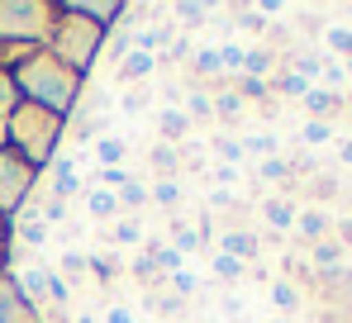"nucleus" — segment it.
Masks as SVG:
<instances>
[{
    "mask_svg": "<svg viewBox=\"0 0 352 323\" xmlns=\"http://www.w3.org/2000/svg\"><path fill=\"white\" fill-rule=\"evenodd\" d=\"M10 76H14V91H19L24 105H38L48 114H58V119H67L81 105V91H86V76L72 71L67 62H58L48 48H34Z\"/></svg>",
    "mask_w": 352,
    "mask_h": 323,
    "instance_id": "f257e3e1",
    "label": "nucleus"
},
{
    "mask_svg": "<svg viewBox=\"0 0 352 323\" xmlns=\"http://www.w3.org/2000/svg\"><path fill=\"white\" fill-rule=\"evenodd\" d=\"M62 124H67V119L48 114V109L19 105L10 119H5V129H10V148L29 162V166H43V162H53V153H58Z\"/></svg>",
    "mask_w": 352,
    "mask_h": 323,
    "instance_id": "f03ea898",
    "label": "nucleus"
},
{
    "mask_svg": "<svg viewBox=\"0 0 352 323\" xmlns=\"http://www.w3.org/2000/svg\"><path fill=\"white\" fill-rule=\"evenodd\" d=\"M58 29V5L48 0H0V43L38 48Z\"/></svg>",
    "mask_w": 352,
    "mask_h": 323,
    "instance_id": "7ed1b4c3",
    "label": "nucleus"
},
{
    "mask_svg": "<svg viewBox=\"0 0 352 323\" xmlns=\"http://www.w3.org/2000/svg\"><path fill=\"white\" fill-rule=\"evenodd\" d=\"M48 53L67 62L72 71H91L100 53H105V29H96V24H86V19H72V14H62L58 10V29H53V38H48Z\"/></svg>",
    "mask_w": 352,
    "mask_h": 323,
    "instance_id": "20e7f679",
    "label": "nucleus"
},
{
    "mask_svg": "<svg viewBox=\"0 0 352 323\" xmlns=\"http://www.w3.org/2000/svg\"><path fill=\"white\" fill-rule=\"evenodd\" d=\"M34 186H38L34 166L19 157L14 148H5V153H0V219H5V214H19V210L29 205Z\"/></svg>",
    "mask_w": 352,
    "mask_h": 323,
    "instance_id": "39448f33",
    "label": "nucleus"
},
{
    "mask_svg": "<svg viewBox=\"0 0 352 323\" xmlns=\"http://www.w3.org/2000/svg\"><path fill=\"white\" fill-rule=\"evenodd\" d=\"M214 252H224V257H234V262H243V267H252V262L262 257V238L248 233V228H229V233L214 238Z\"/></svg>",
    "mask_w": 352,
    "mask_h": 323,
    "instance_id": "423d86ee",
    "label": "nucleus"
},
{
    "mask_svg": "<svg viewBox=\"0 0 352 323\" xmlns=\"http://www.w3.org/2000/svg\"><path fill=\"white\" fill-rule=\"evenodd\" d=\"M295 214H300V205H295L291 195H267V200H262V219H267V228H276V233H291Z\"/></svg>",
    "mask_w": 352,
    "mask_h": 323,
    "instance_id": "0eeeda50",
    "label": "nucleus"
},
{
    "mask_svg": "<svg viewBox=\"0 0 352 323\" xmlns=\"http://www.w3.org/2000/svg\"><path fill=\"white\" fill-rule=\"evenodd\" d=\"M0 323H43L24 300H19V290H14L5 276H0Z\"/></svg>",
    "mask_w": 352,
    "mask_h": 323,
    "instance_id": "6e6552de",
    "label": "nucleus"
},
{
    "mask_svg": "<svg viewBox=\"0 0 352 323\" xmlns=\"http://www.w3.org/2000/svg\"><path fill=\"white\" fill-rule=\"evenodd\" d=\"M53 200H76L81 195V181H76V157H58L53 162Z\"/></svg>",
    "mask_w": 352,
    "mask_h": 323,
    "instance_id": "1a4fd4ad",
    "label": "nucleus"
},
{
    "mask_svg": "<svg viewBox=\"0 0 352 323\" xmlns=\"http://www.w3.org/2000/svg\"><path fill=\"white\" fill-rule=\"evenodd\" d=\"M186 133H190L186 109H157V138H162V143L181 148V143H186Z\"/></svg>",
    "mask_w": 352,
    "mask_h": 323,
    "instance_id": "9d476101",
    "label": "nucleus"
},
{
    "mask_svg": "<svg viewBox=\"0 0 352 323\" xmlns=\"http://www.w3.org/2000/svg\"><path fill=\"white\" fill-rule=\"evenodd\" d=\"M14 233H19V252H38L53 238V228L43 219H14Z\"/></svg>",
    "mask_w": 352,
    "mask_h": 323,
    "instance_id": "9b49d317",
    "label": "nucleus"
},
{
    "mask_svg": "<svg viewBox=\"0 0 352 323\" xmlns=\"http://www.w3.org/2000/svg\"><path fill=\"white\" fill-rule=\"evenodd\" d=\"M86 214L96 219V223H110V219H119V195H110V190H86Z\"/></svg>",
    "mask_w": 352,
    "mask_h": 323,
    "instance_id": "f8f14e48",
    "label": "nucleus"
},
{
    "mask_svg": "<svg viewBox=\"0 0 352 323\" xmlns=\"http://www.w3.org/2000/svg\"><path fill=\"white\" fill-rule=\"evenodd\" d=\"M124 157H129V143L119 133H100L96 138V162L100 166H124Z\"/></svg>",
    "mask_w": 352,
    "mask_h": 323,
    "instance_id": "ddd939ff",
    "label": "nucleus"
},
{
    "mask_svg": "<svg viewBox=\"0 0 352 323\" xmlns=\"http://www.w3.org/2000/svg\"><path fill=\"white\" fill-rule=\"evenodd\" d=\"M148 166H153V171H162L157 181H176V176H181V162H176V148H172V143L148 148Z\"/></svg>",
    "mask_w": 352,
    "mask_h": 323,
    "instance_id": "4468645a",
    "label": "nucleus"
},
{
    "mask_svg": "<svg viewBox=\"0 0 352 323\" xmlns=\"http://www.w3.org/2000/svg\"><path fill=\"white\" fill-rule=\"evenodd\" d=\"M272 67H276L272 48H248V53H243V76H252V81H267Z\"/></svg>",
    "mask_w": 352,
    "mask_h": 323,
    "instance_id": "2eb2a0df",
    "label": "nucleus"
},
{
    "mask_svg": "<svg viewBox=\"0 0 352 323\" xmlns=\"http://www.w3.org/2000/svg\"><path fill=\"white\" fill-rule=\"evenodd\" d=\"M295 228H300L309 243H324V238H329V214H324V210H300V214H295Z\"/></svg>",
    "mask_w": 352,
    "mask_h": 323,
    "instance_id": "dca6fc26",
    "label": "nucleus"
},
{
    "mask_svg": "<svg viewBox=\"0 0 352 323\" xmlns=\"http://www.w3.org/2000/svg\"><path fill=\"white\" fill-rule=\"evenodd\" d=\"M300 100H305V109H309V119H324V114H333V109H338V96H333V91H324V86H309Z\"/></svg>",
    "mask_w": 352,
    "mask_h": 323,
    "instance_id": "f3484780",
    "label": "nucleus"
},
{
    "mask_svg": "<svg viewBox=\"0 0 352 323\" xmlns=\"http://www.w3.org/2000/svg\"><path fill=\"white\" fill-rule=\"evenodd\" d=\"M96 181H100V190L119 195L129 181H138V171H129V166H96Z\"/></svg>",
    "mask_w": 352,
    "mask_h": 323,
    "instance_id": "a211bd4d",
    "label": "nucleus"
},
{
    "mask_svg": "<svg viewBox=\"0 0 352 323\" xmlns=\"http://www.w3.org/2000/svg\"><path fill=\"white\" fill-rule=\"evenodd\" d=\"M172 14L181 19V29H205L210 24V14H214V5H172Z\"/></svg>",
    "mask_w": 352,
    "mask_h": 323,
    "instance_id": "6ab92c4d",
    "label": "nucleus"
},
{
    "mask_svg": "<svg viewBox=\"0 0 352 323\" xmlns=\"http://www.w3.org/2000/svg\"><path fill=\"white\" fill-rule=\"evenodd\" d=\"M243 153H252L257 162H267V157H281V143H276V133H267V129H257L248 143H243Z\"/></svg>",
    "mask_w": 352,
    "mask_h": 323,
    "instance_id": "aec40b11",
    "label": "nucleus"
},
{
    "mask_svg": "<svg viewBox=\"0 0 352 323\" xmlns=\"http://www.w3.org/2000/svg\"><path fill=\"white\" fill-rule=\"evenodd\" d=\"M309 262H314L319 271H329V276H333V271H338V262H343V247L324 238V243H314V247H309Z\"/></svg>",
    "mask_w": 352,
    "mask_h": 323,
    "instance_id": "412c9836",
    "label": "nucleus"
},
{
    "mask_svg": "<svg viewBox=\"0 0 352 323\" xmlns=\"http://www.w3.org/2000/svg\"><path fill=\"white\" fill-rule=\"evenodd\" d=\"M329 138H333L329 119H305V124H300V143H305V148H324Z\"/></svg>",
    "mask_w": 352,
    "mask_h": 323,
    "instance_id": "4be33fe9",
    "label": "nucleus"
},
{
    "mask_svg": "<svg viewBox=\"0 0 352 323\" xmlns=\"http://www.w3.org/2000/svg\"><path fill=\"white\" fill-rule=\"evenodd\" d=\"M257 176H262L267 186H286V181H291V162L286 157H267V162H257Z\"/></svg>",
    "mask_w": 352,
    "mask_h": 323,
    "instance_id": "5701e85b",
    "label": "nucleus"
},
{
    "mask_svg": "<svg viewBox=\"0 0 352 323\" xmlns=\"http://www.w3.org/2000/svg\"><path fill=\"white\" fill-rule=\"evenodd\" d=\"M43 285H48V304H67L72 300V280L58 276L53 267H43Z\"/></svg>",
    "mask_w": 352,
    "mask_h": 323,
    "instance_id": "b1692460",
    "label": "nucleus"
},
{
    "mask_svg": "<svg viewBox=\"0 0 352 323\" xmlns=\"http://www.w3.org/2000/svg\"><path fill=\"white\" fill-rule=\"evenodd\" d=\"M19 105H24V100H19V91H14V76L0 67V119H10Z\"/></svg>",
    "mask_w": 352,
    "mask_h": 323,
    "instance_id": "393cba45",
    "label": "nucleus"
},
{
    "mask_svg": "<svg viewBox=\"0 0 352 323\" xmlns=\"http://www.w3.org/2000/svg\"><path fill=\"white\" fill-rule=\"evenodd\" d=\"M243 43H219V71H229V76H243Z\"/></svg>",
    "mask_w": 352,
    "mask_h": 323,
    "instance_id": "a878e982",
    "label": "nucleus"
},
{
    "mask_svg": "<svg viewBox=\"0 0 352 323\" xmlns=\"http://www.w3.org/2000/svg\"><path fill=\"white\" fill-rule=\"evenodd\" d=\"M214 276H219L224 285H238V280L248 276V267H243V262H234V257H224V252H214Z\"/></svg>",
    "mask_w": 352,
    "mask_h": 323,
    "instance_id": "bb28decb",
    "label": "nucleus"
},
{
    "mask_svg": "<svg viewBox=\"0 0 352 323\" xmlns=\"http://www.w3.org/2000/svg\"><path fill=\"white\" fill-rule=\"evenodd\" d=\"M162 210H176L181 205V181H153V190H148Z\"/></svg>",
    "mask_w": 352,
    "mask_h": 323,
    "instance_id": "cd10ccee",
    "label": "nucleus"
},
{
    "mask_svg": "<svg viewBox=\"0 0 352 323\" xmlns=\"http://www.w3.org/2000/svg\"><path fill=\"white\" fill-rule=\"evenodd\" d=\"M272 304H276V309H286V314L300 309V295H295L291 280H272Z\"/></svg>",
    "mask_w": 352,
    "mask_h": 323,
    "instance_id": "c85d7f7f",
    "label": "nucleus"
},
{
    "mask_svg": "<svg viewBox=\"0 0 352 323\" xmlns=\"http://www.w3.org/2000/svg\"><path fill=\"white\" fill-rule=\"evenodd\" d=\"M148 200H153V195H148V186H143V181H129V186L119 190V210H143Z\"/></svg>",
    "mask_w": 352,
    "mask_h": 323,
    "instance_id": "c756f323",
    "label": "nucleus"
},
{
    "mask_svg": "<svg viewBox=\"0 0 352 323\" xmlns=\"http://www.w3.org/2000/svg\"><path fill=\"white\" fill-rule=\"evenodd\" d=\"M181 109H186V119L195 124V119H214V105H210V96H200V91H190L186 100H181Z\"/></svg>",
    "mask_w": 352,
    "mask_h": 323,
    "instance_id": "7c9ffc66",
    "label": "nucleus"
},
{
    "mask_svg": "<svg viewBox=\"0 0 352 323\" xmlns=\"http://www.w3.org/2000/svg\"><path fill=\"white\" fill-rule=\"evenodd\" d=\"M214 157L224 162V166H243L248 153H243V143H238V138H214Z\"/></svg>",
    "mask_w": 352,
    "mask_h": 323,
    "instance_id": "2f4dec72",
    "label": "nucleus"
},
{
    "mask_svg": "<svg viewBox=\"0 0 352 323\" xmlns=\"http://www.w3.org/2000/svg\"><path fill=\"white\" fill-rule=\"evenodd\" d=\"M190 67H195V76H219V43H210V48H200Z\"/></svg>",
    "mask_w": 352,
    "mask_h": 323,
    "instance_id": "473e14b6",
    "label": "nucleus"
},
{
    "mask_svg": "<svg viewBox=\"0 0 352 323\" xmlns=\"http://www.w3.org/2000/svg\"><path fill=\"white\" fill-rule=\"evenodd\" d=\"M110 238H115V243H124V247H138V243H148V238H143V223H138V219H124V223H119Z\"/></svg>",
    "mask_w": 352,
    "mask_h": 323,
    "instance_id": "72a5a7b5",
    "label": "nucleus"
},
{
    "mask_svg": "<svg viewBox=\"0 0 352 323\" xmlns=\"http://www.w3.org/2000/svg\"><path fill=\"white\" fill-rule=\"evenodd\" d=\"M86 271H91V252H62V271L58 276L72 280V276H86Z\"/></svg>",
    "mask_w": 352,
    "mask_h": 323,
    "instance_id": "f704fd0d",
    "label": "nucleus"
},
{
    "mask_svg": "<svg viewBox=\"0 0 352 323\" xmlns=\"http://www.w3.org/2000/svg\"><path fill=\"white\" fill-rule=\"evenodd\" d=\"M210 181H214L219 190H234L238 181H243V171H238V166H224V162H214V171H210Z\"/></svg>",
    "mask_w": 352,
    "mask_h": 323,
    "instance_id": "c9c22d12",
    "label": "nucleus"
},
{
    "mask_svg": "<svg viewBox=\"0 0 352 323\" xmlns=\"http://www.w3.org/2000/svg\"><path fill=\"white\" fill-rule=\"evenodd\" d=\"M210 105H214V114H219V119H238V96L234 91H224V96H210Z\"/></svg>",
    "mask_w": 352,
    "mask_h": 323,
    "instance_id": "e433bc0d",
    "label": "nucleus"
},
{
    "mask_svg": "<svg viewBox=\"0 0 352 323\" xmlns=\"http://www.w3.org/2000/svg\"><path fill=\"white\" fill-rule=\"evenodd\" d=\"M324 38H329V48H333V53L352 57V29H338V24H333V29H329Z\"/></svg>",
    "mask_w": 352,
    "mask_h": 323,
    "instance_id": "4c0bfd02",
    "label": "nucleus"
},
{
    "mask_svg": "<svg viewBox=\"0 0 352 323\" xmlns=\"http://www.w3.org/2000/svg\"><path fill=\"white\" fill-rule=\"evenodd\" d=\"M119 109H124L129 119H133V114H143V109H148V91H129V96L119 100Z\"/></svg>",
    "mask_w": 352,
    "mask_h": 323,
    "instance_id": "58836bf2",
    "label": "nucleus"
},
{
    "mask_svg": "<svg viewBox=\"0 0 352 323\" xmlns=\"http://www.w3.org/2000/svg\"><path fill=\"white\" fill-rule=\"evenodd\" d=\"M205 205H210V210H234L238 195H234V190H219V186H214V190L205 195Z\"/></svg>",
    "mask_w": 352,
    "mask_h": 323,
    "instance_id": "ea45409f",
    "label": "nucleus"
},
{
    "mask_svg": "<svg viewBox=\"0 0 352 323\" xmlns=\"http://www.w3.org/2000/svg\"><path fill=\"white\" fill-rule=\"evenodd\" d=\"M172 285H176V295H181V300H190V295H195V285H200V276H190V271H176Z\"/></svg>",
    "mask_w": 352,
    "mask_h": 323,
    "instance_id": "a19ab883",
    "label": "nucleus"
},
{
    "mask_svg": "<svg viewBox=\"0 0 352 323\" xmlns=\"http://www.w3.org/2000/svg\"><path fill=\"white\" fill-rule=\"evenodd\" d=\"M100 323H138V314H133L129 304H110V309L100 314Z\"/></svg>",
    "mask_w": 352,
    "mask_h": 323,
    "instance_id": "79ce46f5",
    "label": "nucleus"
},
{
    "mask_svg": "<svg viewBox=\"0 0 352 323\" xmlns=\"http://www.w3.org/2000/svg\"><path fill=\"white\" fill-rule=\"evenodd\" d=\"M281 91H286V96H305V91H309V81H300V76H286V81H281Z\"/></svg>",
    "mask_w": 352,
    "mask_h": 323,
    "instance_id": "37998d69",
    "label": "nucleus"
},
{
    "mask_svg": "<svg viewBox=\"0 0 352 323\" xmlns=\"http://www.w3.org/2000/svg\"><path fill=\"white\" fill-rule=\"evenodd\" d=\"M267 91V81H252V76H243V96H262Z\"/></svg>",
    "mask_w": 352,
    "mask_h": 323,
    "instance_id": "c03bdc74",
    "label": "nucleus"
},
{
    "mask_svg": "<svg viewBox=\"0 0 352 323\" xmlns=\"http://www.w3.org/2000/svg\"><path fill=\"white\" fill-rule=\"evenodd\" d=\"M338 157H343V162L352 166V138H348V143H338Z\"/></svg>",
    "mask_w": 352,
    "mask_h": 323,
    "instance_id": "a18cd8bd",
    "label": "nucleus"
},
{
    "mask_svg": "<svg viewBox=\"0 0 352 323\" xmlns=\"http://www.w3.org/2000/svg\"><path fill=\"white\" fill-rule=\"evenodd\" d=\"M10 148V129H5V119H0V153Z\"/></svg>",
    "mask_w": 352,
    "mask_h": 323,
    "instance_id": "49530a36",
    "label": "nucleus"
},
{
    "mask_svg": "<svg viewBox=\"0 0 352 323\" xmlns=\"http://www.w3.org/2000/svg\"><path fill=\"white\" fill-rule=\"evenodd\" d=\"M72 323H100V319H96V314H76Z\"/></svg>",
    "mask_w": 352,
    "mask_h": 323,
    "instance_id": "de8ad7c7",
    "label": "nucleus"
},
{
    "mask_svg": "<svg viewBox=\"0 0 352 323\" xmlns=\"http://www.w3.org/2000/svg\"><path fill=\"white\" fill-rule=\"evenodd\" d=\"M200 323H224V319H214V314H210V319H200Z\"/></svg>",
    "mask_w": 352,
    "mask_h": 323,
    "instance_id": "09e8293b",
    "label": "nucleus"
},
{
    "mask_svg": "<svg viewBox=\"0 0 352 323\" xmlns=\"http://www.w3.org/2000/svg\"><path fill=\"white\" fill-rule=\"evenodd\" d=\"M343 71H348V76H352V57H348V67H343Z\"/></svg>",
    "mask_w": 352,
    "mask_h": 323,
    "instance_id": "8fccbe9b",
    "label": "nucleus"
},
{
    "mask_svg": "<svg viewBox=\"0 0 352 323\" xmlns=\"http://www.w3.org/2000/svg\"><path fill=\"white\" fill-rule=\"evenodd\" d=\"M0 238H5V219H0Z\"/></svg>",
    "mask_w": 352,
    "mask_h": 323,
    "instance_id": "3c124183",
    "label": "nucleus"
},
{
    "mask_svg": "<svg viewBox=\"0 0 352 323\" xmlns=\"http://www.w3.org/2000/svg\"><path fill=\"white\" fill-rule=\"evenodd\" d=\"M0 267H5V252H0Z\"/></svg>",
    "mask_w": 352,
    "mask_h": 323,
    "instance_id": "603ef678",
    "label": "nucleus"
}]
</instances>
